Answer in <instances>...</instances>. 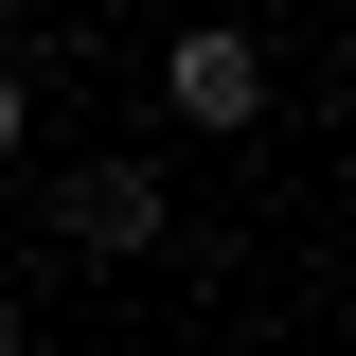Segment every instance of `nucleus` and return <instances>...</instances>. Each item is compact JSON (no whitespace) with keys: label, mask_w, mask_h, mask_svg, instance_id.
I'll list each match as a JSON object with an SVG mask.
<instances>
[{"label":"nucleus","mask_w":356,"mask_h":356,"mask_svg":"<svg viewBox=\"0 0 356 356\" xmlns=\"http://www.w3.org/2000/svg\"><path fill=\"white\" fill-rule=\"evenodd\" d=\"M161 107H178L196 143H250V125H267V54L232 36V18H196V36H161Z\"/></svg>","instance_id":"obj_1"},{"label":"nucleus","mask_w":356,"mask_h":356,"mask_svg":"<svg viewBox=\"0 0 356 356\" xmlns=\"http://www.w3.org/2000/svg\"><path fill=\"white\" fill-rule=\"evenodd\" d=\"M72 250H161V161H89L72 178Z\"/></svg>","instance_id":"obj_2"},{"label":"nucleus","mask_w":356,"mask_h":356,"mask_svg":"<svg viewBox=\"0 0 356 356\" xmlns=\"http://www.w3.org/2000/svg\"><path fill=\"white\" fill-rule=\"evenodd\" d=\"M18 143H36V89H18V54H0V178H18Z\"/></svg>","instance_id":"obj_3"}]
</instances>
